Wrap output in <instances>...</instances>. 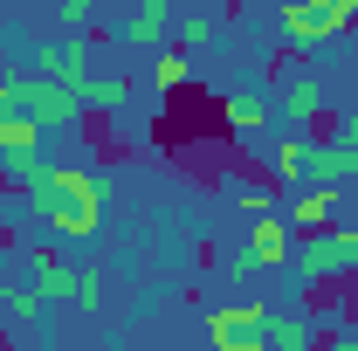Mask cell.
Masks as SVG:
<instances>
[{"label": "cell", "mask_w": 358, "mask_h": 351, "mask_svg": "<svg viewBox=\"0 0 358 351\" xmlns=\"http://www.w3.org/2000/svg\"><path fill=\"white\" fill-rule=\"evenodd\" d=\"M28 200L48 220V234H62V241H90L103 227V179L83 173V166H48L42 159L28 173Z\"/></svg>", "instance_id": "6da1fadb"}, {"label": "cell", "mask_w": 358, "mask_h": 351, "mask_svg": "<svg viewBox=\"0 0 358 351\" xmlns=\"http://www.w3.org/2000/svg\"><path fill=\"white\" fill-rule=\"evenodd\" d=\"M275 28H282L296 48H324L331 35L358 28V0H324V7H303V0H289V7L275 14Z\"/></svg>", "instance_id": "7a4b0ae2"}, {"label": "cell", "mask_w": 358, "mask_h": 351, "mask_svg": "<svg viewBox=\"0 0 358 351\" xmlns=\"http://www.w3.org/2000/svg\"><path fill=\"white\" fill-rule=\"evenodd\" d=\"M90 55H96V48L76 42V35H62V42H42V48H35V76H42V83H55V89H69V96L83 103L90 76H96V69H90Z\"/></svg>", "instance_id": "3957f363"}, {"label": "cell", "mask_w": 358, "mask_h": 351, "mask_svg": "<svg viewBox=\"0 0 358 351\" xmlns=\"http://www.w3.org/2000/svg\"><path fill=\"white\" fill-rule=\"evenodd\" d=\"M0 96H7L28 124H42V131H48V124H76V117H83V103H76L69 89L42 83V76H28V83H0Z\"/></svg>", "instance_id": "277c9868"}, {"label": "cell", "mask_w": 358, "mask_h": 351, "mask_svg": "<svg viewBox=\"0 0 358 351\" xmlns=\"http://www.w3.org/2000/svg\"><path fill=\"white\" fill-rule=\"evenodd\" d=\"M214 351H268V303H221L207 317Z\"/></svg>", "instance_id": "5b68a950"}, {"label": "cell", "mask_w": 358, "mask_h": 351, "mask_svg": "<svg viewBox=\"0 0 358 351\" xmlns=\"http://www.w3.org/2000/svg\"><path fill=\"white\" fill-rule=\"evenodd\" d=\"M289 262V220H248V248H241V262L234 275H255V268H282Z\"/></svg>", "instance_id": "8992f818"}, {"label": "cell", "mask_w": 358, "mask_h": 351, "mask_svg": "<svg viewBox=\"0 0 358 351\" xmlns=\"http://www.w3.org/2000/svg\"><path fill=\"white\" fill-rule=\"evenodd\" d=\"M338 268H352L345 241H338V227H331V234H303V241H296V275H303V282H331Z\"/></svg>", "instance_id": "52a82bcc"}, {"label": "cell", "mask_w": 358, "mask_h": 351, "mask_svg": "<svg viewBox=\"0 0 358 351\" xmlns=\"http://www.w3.org/2000/svg\"><path fill=\"white\" fill-rule=\"evenodd\" d=\"M0 159L7 166H35L42 159V124H28L7 96H0Z\"/></svg>", "instance_id": "ba28073f"}, {"label": "cell", "mask_w": 358, "mask_h": 351, "mask_svg": "<svg viewBox=\"0 0 358 351\" xmlns=\"http://www.w3.org/2000/svg\"><path fill=\"white\" fill-rule=\"evenodd\" d=\"M338 207H345V193H331V186H303V193L289 200V227H296V234H331Z\"/></svg>", "instance_id": "9c48e42d"}, {"label": "cell", "mask_w": 358, "mask_h": 351, "mask_svg": "<svg viewBox=\"0 0 358 351\" xmlns=\"http://www.w3.org/2000/svg\"><path fill=\"white\" fill-rule=\"evenodd\" d=\"M303 179L331 186V193H345V186L358 179V152H345L338 138H331V145H310V166H303Z\"/></svg>", "instance_id": "30bf717a"}, {"label": "cell", "mask_w": 358, "mask_h": 351, "mask_svg": "<svg viewBox=\"0 0 358 351\" xmlns=\"http://www.w3.org/2000/svg\"><path fill=\"white\" fill-rule=\"evenodd\" d=\"M166 28H173V7H166V0H145L117 35H124L131 48H159V42H166Z\"/></svg>", "instance_id": "8fae6325"}, {"label": "cell", "mask_w": 358, "mask_h": 351, "mask_svg": "<svg viewBox=\"0 0 358 351\" xmlns=\"http://www.w3.org/2000/svg\"><path fill=\"white\" fill-rule=\"evenodd\" d=\"M268 351H317V331H310V317L268 310Z\"/></svg>", "instance_id": "7c38bea8"}, {"label": "cell", "mask_w": 358, "mask_h": 351, "mask_svg": "<svg viewBox=\"0 0 358 351\" xmlns=\"http://www.w3.org/2000/svg\"><path fill=\"white\" fill-rule=\"evenodd\" d=\"M28 275H35V289H42V296H69V289H76V268L55 262L48 248H35V255H28Z\"/></svg>", "instance_id": "4fadbf2b"}, {"label": "cell", "mask_w": 358, "mask_h": 351, "mask_svg": "<svg viewBox=\"0 0 358 351\" xmlns=\"http://www.w3.org/2000/svg\"><path fill=\"white\" fill-rule=\"evenodd\" d=\"M227 124H234V131H262L268 124V96L262 89H227Z\"/></svg>", "instance_id": "5bb4252c"}, {"label": "cell", "mask_w": 358, "mask_h": 351, "mask_svg": "<svg viewBox=\"0 0 358 351\" xmlns=\"http://www.w3.org/2000/svg\"><path fill=\"white\" fill-rule=\"evenodd\" d=\"M317 110H324V83H317V76H296V83L282 89V117H289V124H303Z\"/></svg>", "instance_id": "9a60e30c"}, {"label": "cell", "mask_w": 358, "mask_h": 351, "mask_svg": "<svg viewBox=\"0 0 358 351\" xmlns=\"http://www.w3.org/2000/svg\"><path fill=\"white\" fill-rule=\"evenodd\" d=\"M186 76H193V55L166 42V48H159V62H152V89H179Z\"/></svg>", "instance_id": "2e32d148"}, {"label": "cell", "mask_w": 358, "mask_h": 351, "mask_svg": "<svg viewBox=\"0 0 358 351\" xmlns=\"http://www.w3.org/2000/svg\"><path fill=\"white\" fill-rule=\"evenodd\" d=\"M214 35H221V14H186V21H173V48H186V55L200 42H214Z\"/></svg>", "instance_id": "e0dca14e"}, {"label": "cell", "mask_w": 358, "mask_h": 351, "mask_svg": "<svg viewBox=\"0 0 358 351\" xmlns=\"http://www.w3.org/2000/svg\"><path fill=\"white\" fill-rule=\"evenodd\" d=\"M0 310L21 317V324H35V317H42V289H35V282H7V289H0Z\"/></svg>", "instance_id": "ac0fdd59"}, {"label": "cell", "mask_w": 358, "mask_h": 351, "mask_svg": "<svg viewBox=\"0 0 358 351\" xmlns=\"http://www.w3.org/2000/svg\"><path fill=\"white\" fill-rule=\"evenodd\" d=\"M303 166H310V145H303V138H282V145H275V179H282V186H296Z\"/></svg>", "instance_id": "d6986e66"}, {"label": "cell", "mask_w": 358, "mask_h": 351, "mask_svg": "<svg viewBox=\"0 0 358 351\" xmlns=\"http://www.w3.org/2000/svg\"><path fill=\"white\" fill-rule=\"evenodd\" d=\"M83 103H131V76H90Z\"/></svg>", "instance_id": "ffe728a7"}, {"label": "cell", "mask_w": 358, "mask_h": 351, "mask_svg": "<svg viewBox=\"0 0 358 351\" xmlns=\"http://www.w3.org/2000/svg\"><path fill=\"white\" fill-rule=\"evenodd\" d=\"M55 21H62V35H76V42H83V28L96 21V7H90V0H62V7H55Z\"/></svg>", "instance_id": "44dd1931"}, {"label": "cell", "mask_w": 358, "mask_h": 351, "mask_svg": "<svg viewBox=\"0 0 358 351\" xmlns=\"http://www.w3.org/2000/svg\"><path fill=\"white\" fill-rule=\"evenodd\" d=\"M234 207L255 214V220H268V193H262V186H234Z\"/></svg>", "instance_id": "7402d4cb"}, {"label": "cell", "mask_w": 358, "mask_h": 351, "mask_svg": "<svg viewBox=\"0 0 358 351\" xmlns=\"http://www.w3.org/2000/svg\"><path fill=\"white\" fill-rule=\"evenodd\" d=\"M69 296H76V303H83V310H96V303H103V282H96V275H83V268H76V289H69Z\"/></svg>", "instance_id": "603a6c76"}, {"label": "cell", "mask_w": 358, "mask_h": 351, "mask_svg": "<svg viewBox=\"0 0 358 351\" xmlns=\"http://www.w3.org/2000/svg\"><path fill=\"white\" fill-rule=\"evenodd\" d=\"M338 241H345V255H352V262H358V207H352V214H345V220H338Z\"/></svg>", "instance_id": "cb8c5ba5"}, {"label": "cell", "mask_w": 358, "mask_h": 351, "mask_svg": "<svg viewBox=\"0 0 358 351\" xmlns=\"http://www.w3.org/2000/svg\"><path fill=\"white\" fill-rule=\"evenodd\" d=\"M324 351H358V338H352V331H338V338H331Z\"/></svg>", "instance_id": "d4e9b609"}]
</instances>
